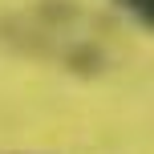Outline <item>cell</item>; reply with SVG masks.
Here are the masks:
<instances>
[{
    "instance_id": "cell-1",
    "label": "cell",
    "mask_w": 154,
    "mask_h": 154,
    "mask_svg": "<svg viewBox=\"0 0 154 154\" xmlns=\"http://www.w3.org/2000/svg\"><path fill=\"white\" fill-rule=\"evenodd\" d=\"M118 4H122L146 32H154V0H118Z\"/></svg>"
}]
</instances>
